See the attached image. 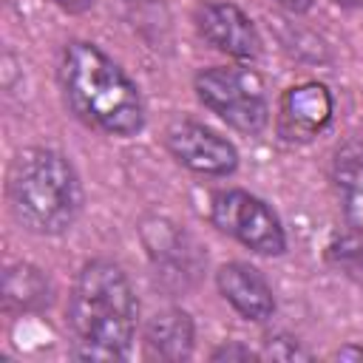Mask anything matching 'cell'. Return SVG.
I'll return each mask as SVG.
<instances>
[{
    "mask_svg": "<svg viewBox=\"0 0 363 363\" xmlns=\"http://www.w3.org/2000/svg\"><path fill=\"white\" fill-rule=\"evenodd\" d=\"M193 26L210 48H216L233 60L252 62L264 51L261 34H258L255 23L250 20V14L230 0L196 3L193 6Z\"/></svg>",
    "mask_w": 363,
    "mask_h": 363,
    "instance_id": "obj_7",
    "label": "cell"
},
{
    "mask_svg": "<svg viewBox=\"0 0 363 363\" xmlns=\"http://www.w3.org/2000/svg\"><path fill=\"white\" fill-rule=\"evenodd\" d=\"M335 360H363V346H343V349H337L335 354H332Z\"/></svg>",
    "mask_w": 363,
    "mask_h": 363,
    "instance_id": "obj_17",
    "label": "cell"
},
{
    "mask_svg": "<svg viewBox=\"0 0 363 363\" xmlns=\"http://www.w3.org/2000/svg\"><path fill=\"white\" fill-rule=\"evenodd\" d=\"M332 182L346 227L363 238V145L352 142L335 153Z\"/></svg>",
    "mask_w": 363,
    "mask_h": 363,
    "instance_id": "obj_11",
    "label": "cell"
},
{
    "mask_svg": "<svg viewBox=\"0 0 363 363\" xmlns=\"http://www.w3.org/2000/svg\"><path fill=\"white\" fill-rule=\"evenodd\" d=\"M207 218L218 233L230 235L255 255L272 258L286 252V233L278 213L250 190H216L207 204Z\"/></svg>",
    "mask_w": 363,
    "mask_h": 363,
    "instance_id": "obj_5",
    "label": "cell"
},
{
    "mask_svg": "<svg viewBox=\"0 0 363 363\" xmlns=\"http://www.w3.org/2000/svg\"><path fill=\"white\" fill-rule=\"evenodd\" d=\"M164 147L182 167L199 176L224 179L238 170L235 145L196 119H173L164 128Z\"/></svg>",
    "mask_w": 363,
    "mask_h": 363,
    "instance_id": "obj_6",
    "label": "cell"
},
{
    "mask_svg": "<svg viewBox=\"0 0 363 363\" xmlns=\"http://www.w3.org/2000/svg\"><path fill=\"white\" fill-rule=\"evenodd\" d=\"M142 343H145V354L153 360H170V363L187 360L196 343V326L190 312H184L182 306L159 309L156 315L147 318L142 329Z\"/></svg>",
    "mask_w": 363,
    "mask_h": 363,
    "instance_id": "obj_10",
    "label": "cell"
},
{
    "mask_svg": "<svg viewBox=\"0 0 363 363\" xmlns=\"http://www.w3.org/2000/svg\"><path fill=\"white\" fill-rule=\"evenodd\" d=\"M332 6H340V9H360L363 0H329Z\"/></svg>",
    "mask_w": 363,
    "mask_h": 363,
    "instance_id": "obj_18",
    "label": "cell"
},
{
    "mask_svg": "<svg viewBox=\"0 0 363 363\" xmlns=\"http://www.w3.org/2000/svg\"><path fill=\"white\" fill-rule=\"evenodd\" d=\"M216 289L233 306L235 315L252 323H264L275 312V295L261 269L244 261H227L216 269Z\"/></svg>",
    "mask_w": 363,
    "mask_h": 363,
    "instance_id": "obj_9",
    "label": "cell"
},
{
    "mask_svg": "<svg viewBox=\"0 0 363 363\" xmlns=\"http://www.w3.org/2000/svg\"><path fill=\"white\" fill-rule=\"evenodd\" d=\"M6 204L14 224L31 235L68 233L82 210V182L71 159L54 147H23L6 173Z\"/></svg>",
    "mask_w": 363,
    "mask_h": 363,
    "instance_id": "obj_3",
    "label": "cell"
},
{
    "mask_svg": "<svg viewBox=\"0 0 363 363\" xmlns=\"http://www.w3.org/2000/svg\"><path fill=\"white\" fill-rule=\"evenodd\" d=\"M51 301V284L34 264H11L3 275V306L6 312H40Z\"/></svg>",
    "mask_w": 363,
    "mask_h": 363,
    "instance_id": "obj_12",
    "label": "cell"
},
{
    "mask_svg": "<svg viewBox=\"0 0 363 363\" xmlns=\"http://www.w3.org/2000/svg\"><path fill=\"white\" fill-rule=\"evenodd\" d=\"M267 357L272 360H309V352L289 335H275L267 340Z\"/></svg>",
    "mask_w": 363,
    "mask_h": 363,
    "instance_id": "obj_13",
    "label": "cell"
},
{
    "mask_svg": "<svg viewBox=\"0 0 363 363\" xmlns=\"http://www.w3.org/2000/svg\"><path fill=\"white\" fill-rule=\"evenodd\" d=\"M65 323L74 357L125 360L139 323V301L125 269L108 258L85 261L68 295Z\"/></svg>",
    "mask_w": 363,
    "mask_h": 363,
    "instance_id": "obj_1",
    "label": "cell"
},
{
    "mask_svg": "<svg viewBox=\"0 0 363 363\" xmlns=\"http://www.w3.org/2000/svg\"><path fill=\"white\" fill-rule=\"evenodd\" d=\"M255 357H261V354L252 352L241 340H224L218 349L210 352V360H216V363H221V360H227V363H233V360H255Z\"/></svg>",
    "mask_w": 363,
    "mask_h": 363,
    "instance_id": "obj_14",
    "label": "cell"
},
{
    "mask_svg": "<svg viewBox=\"0 0 363 363\" xmlns=\"http://www.w3.org/2000/svg\"><path fill=\"white\" fill-rule=\"evenodd\" d=\"M332 113H335L332 91L318 79H306L284 91L278 102L275 128L286 142H309L329 128Z\"/></svg>",
    "mask_w": 363,
    "mask_h": 363,
    "instance_id": "obj_8",
    "label": "cell"
},
{
    "mask_svg": "<svg viewBox=\"0 0 363 363\" xmlns=\"http://www.w3.org/2000/svg\"><path fill=\"white\" fill-rule=\"evenodd\" d=\"M57 77L68 111L85 128L113 139H133L142 133L147 113L139 85L96 43H65Z\"/></svg>",
    "mask_w": 363,
    "mask_h": 363,
    "instance_id": "obj_2",
    "label": "cell"
},
{
    "mask_svg": "<svg viewBox=\"0 0 363 363\" xmlns=\"http://www.w3.org/2000/svg\"><path fill=\"white\" fill-rule=\"evenodd\" d=\"M278 6H284L286 11H292V14H306L309 9H312V3L315 0H275Z\"/></svg>",
    "mask_w": 363,
    "mask_h": 363,
    "instance_id": "obj_16",
    "label": "cell"
},
{
    "mask_svg": "<svg viewBox=\"0 0 363 363\" xmlns=\"http://www.w3.org/2000/svg\"><path fill=\"white\" fill-rule=\"evenodd\" d=\"M57 9H62L65 14H82L94 6V0H51Z\"/></svg>",
    "mask_w": 363,
    "mask_h": 363,
    "instance_id": "obj_15",
    "label": "cell"
},
{
    "mask_svg": "<svg viewBox=\"0 0 363 363\" xmlns=\"http://www.w3.org/2000/svg\"><path fill=\"white\" fill-rule=\"evenodd\" d=\"M199 102L227 128L258 136L269 128V96L264 77L250 65H213L193 77Z\"/></svg>",
    "mask_w": 363,
    "mask_h": 363,
    "instance_id": "obj_4",
    "label": "cell"
}]
</instances>
